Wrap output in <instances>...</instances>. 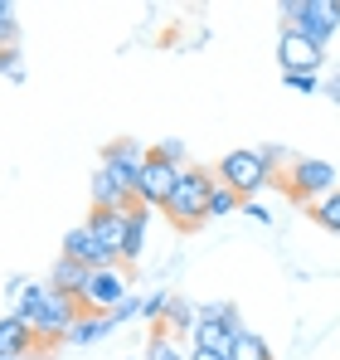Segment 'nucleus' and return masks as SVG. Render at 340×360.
Instances as JSON below:
<instances>
[{"mask_svg":"<svg viewBox=\"0 0 340 360\" xmlns=\"http://www.w3.org/2000/svg\"><path fill=\"white\" fill-rule=\"evenodd\" d=\"M107 316H112V326L131 321V316H141V297H136V292H131V297H122V302L112 307V311H107Z\"/></svg>","mask_w":340,"mask_h":360,"instance_id":"a878e982","label":"nucleus"},{"mask_svg":"<svg viewBox=\"0 0 340 360\" xmlns=\"http://www.w3.org/2000/svg\"><path fill=\"white\" fill-rule=\"evenodd\" d=\"M88 273H93V268H83V263H73V258H63V253H58L54 268H49V288H54V292H63V297H83Z\"/></svg>","mask_w":340,"mask_h":360,"instance_id":"2eb2a0df","label":"nucleus"},{"mask_svg":"<svg viewBox=\"0 0 340 360\" xmlns=\"http://www.w3.org/2000/svg\"><path fill=\"white\" fill-rule=\"evenodd\" d=\"M161 161H170V166H185V141H175V136H166V141H156L151 146Z\"/></svg>","mask_w":340,"mask_h":360,"instance_id":"b1692460","label":"nucleus"},{"mask_svg":"<svg viewBox=\"0 0 340 360\" xmlns=\"http://www.w3.org/2000/svg\"><path fill=\"white\" fill-rule=\"evenodd\" d=\"M277 63H282V73H316L326 63V49L311 44L301 30H282L277 34Z\"/></svg>","mask_w":340,"mask_h":360,"instance_id":"9d476101","label":"nucleus"},{"mask_svg":"<svg viewBox=\"0 0 340 360\" xmlns=\"http://www.w3.org/2000/svg\"><path fill=\"white\" fill-rule=\"evenodd\" d=\"M311 219H316L326 234H340V190H331L326 200H316V205H311Z\"/></svg>","mask_w":340,"mask_h":360,"instance_id":"412c9836","label":"nucleus"},{"mask_svg":"<svg viewBox=\"0 0 340 360\" xmlns=\"http://www.w3.org/2000/svg\"><path fill=\"white\" fill-rule=\"evenodd\" d=\"M88 195H93V210H131V195H122L117 190V180L98 166L93 180H88Z\"/></svg>","mask_w":340,"mask_h":360,"instance_id":"a211bd4d","label":"nucleus"},{"mask_svg":"<svg viewBox=\"0 0 340 360\" xmlns=\"http://www.w3.org/2000/svg\"><path fill=\"white\" fill-rule=\"evenodd\" d=\"M238 210H243V200H238L228 185L214 180V190H209V219H228V214H238Z\"/></svg>","mask_w":340,"mask_h":360,"instance_id":"4be33fe9","label":"nucleus"},{"mask_svg":"<svg viewBox=\"0 0 340 360\" xmlns=\"http://www.w3.org/2000/svg\"><path fill=\"white\" fill-rule=\"evenodd\" d=\"M228 360H273V346H268L258 331H248V326H243V331L228 341Z\"/></svg>","mask_w":340,"mask_h":360,"instance_id":"6ab92c4d","label":"nucleus"},{"mask_svg":"<svg viewBox=\"0 0 340 360\" xmlns=\"http://www.w3.org/2000/svg\"><path fill=\"white\" fill-rule=\"evenodd\" d=\"M209 190H214V176H209L204 166H185L175 195L166 200V219L175 229H185V234L200 229V224L209 219Z\"/></svg>","mask_w":340,"mask_h":360,"instance_id":"f03ea898","label":"nucleus"},{"mask_svg":"<svg viewBox=\"0 0 340 360\" xmlns=\"http://www.w3.org/2000/svg\"><path fill=\"white\" fill-rule=\"evenodd\" d=\"M214 180L228 185L238 200H258L268 185H277V176L268 171V161L258 156V146H243V151H228L224 161L214 166Z\"/></svg>","mask_w":340,"mask_h":360,"instance_id":"7ed1b4c3","label":"nucleus"},{"mask_svg":"<svg viewBox=\"0 0 340 360\" xmlns=\"http://www.w3.org/2000/svg\"><path fill=\"white\" fill-rule=\"evenodd\" d=\"M296 205H316L336 190V166L321 156H292L287 161V180H277Z\"/></svg>","mask_w":340,"mask_h":360,"instance_id":"39448f33","label":"nucleus"},{"mask_svg":"<svg viewBox=\"0 0 340 360\" xmlns=\"http://www.w3.org/2000/svg\"><path fill=\"white\" fill-rule=\"evenodd\" d=\"M5 20H15V5H5V0H0V25H5Z\"/></svg>","mask_w":340,"mask_h":360,"instance_id":"473e14b6","label":"nucleus"},{"mask_svg":"<svg viewBox=\"0 0 340 360\" xmlns=\"http://www.w3.org/2000/svg\"><path fill=\"white\" fill-rule=\"evenodd\" d=\"M282 83L292 93H321V78L316 73H282Z\"/></svg>","mask_w":340,"mask_h":360,"instance_id":"bb28decb","label":"nucleus"},{"mask_svg":"<svg viewBox=\"0 0 340 360\" xmlns=\"http://www.w3.org/2000/svg\"><path fill=\"white\" fill-rule=\"evenodd\" d=\"M190 360H228V351H200V346H195V351H190Z\"/></svg>","mask_w":340,"mask_h":360,"instance_id":"2f4dec72","label":"nucleus"},{"mask_svg":"<svg viewBox=\"0 0 340 360\" xmlns=\"http://www.w3.org/2000/svg\"><path fill=\"white\" fill-rule=\"evenodd\" d=\"M10 316H20V321L39 336V346H58V341H63V331L83 316V302L54 292L49 283H30V292H25V297L10 302Z\"/></svg>","mask_w":340,"mask_h":360,"instance_id":"f257e3e1","label":"nucleus"},{"mask_svg":"<svg viewBox=\"0 0 340 360\" xmlns=\"http://www.w3.org/2000/svg\"><path fill=\"white\" fill-rule=\"evenodd\" d=\"M180 171H185V166H170L156 151H146L141 180H136V200H141L146 210H166V200L175 195V185H180Z\"/></svg>","mask_w":340,"mask_h":360,"instance_id":"6e6552de","label":"nucleus"},{"mask_svg":"<svg viewBox=\"0 0 340 360\" xmlns=\"http://www.w3.org/2000/svg\"><path fill=\"white\" fill-rule=\"evenodd\" d=\"M146 224H151V210L141 200H131L126 210V243H122V263H136L146 253Z\"/></svg>","mask_w":340,"mask_h":360,"instance_id":"f3484780","label":"nucleus"},{"mask_svg":"<svg viewBox=\"0 0 340 360\" xmlns=\"http://www.w3.org/2000/svg\"><path fill=\"white\" fill-rule=\"evenodd\" d=\"M83 224H88V229L98 234V243H103L117 263H122V243H126V210H93Z\"/></svg>","mask_w":340,"mask_h":360,"instance_id":"f8f14e48","label":"nucleus"},{"mask_svg":"<svg viewBox=\"0 0 340 360\" xmlns=\"http://www.w3.org/2000/svg\"><path fill=\"white\" fill-rule=\"evenodd\" d=\"M238 214H248V219H253V224H263V229H268V224L277 219V214H273V210H268L263 200H243V210H238Z\"/></svg>","mask_w":340,"mask_h":360,"instance_id":"cd10ccee","label":"nucleus"},{"mask_svg":"<svg viewBox=\"0 0 340 360\" xmlns=\"http://www.w3.org/2000/svg\"><path fill=\"white\" fill-rule=\"evenodd\" d=\"M39 351V336L20 321V316H0V356H20V360H30Z\"/></svg>","mask_w":340,"mask_h":360,"instance_id":"4468645a","label":"nucleus"},{"mask_svg":"<svg viewBox=\"0 0 340 360\" xmlns=\"http://www.w3.org/2000/svg\"><path fill=\"white\" fill-rule=\"evenodd\" d=\"M122 297H131V283H126V268L112 263V268H93L88 273V288H83V311H112Z\"/></svg>","mask_w":340,"mask_h":360,"instance_id":"1a4fd4ad","label":"nucleus"},{"mask_svg":"<svg viewBox=\"0 0 340 360\" xmlns=\"http://www.w3.org/2000/svg\"><path fill=\"white\" fill-rule=\"evenodd\" d=\"M277 15H282V30H301L321 49L336 39V30H340V0H282Z\"/></svg>","mask_w":340,"mask_h":360,"instance_id":"20e7f679","label":"nucleus"},{"mask_svg":"<svg viewBox=\"0 0 340 360\" xmlns=\"http://www.w3.org/2000/svg\"><path fill=\"white\" fill-rule=\"evenodd\" d=\"M0 73H5V78H15V83L25 78V63H20V44H5V49H0Z\"/></svg>","mask_w":340,"mask_h":360,"instance_id":"5701e85b","label":"nucleus"},{"mask_svg":"<svg viewBox=\"0 0 340 360\" xmlns=\"http://www.w3.org/2000/svg\"><path fill=\"white\" fill-rule=\"evenodd\" d=\"M0 360H20V356H0Z\"/></svg>","mask_w":340,"mask_h":360,"instance_id":"72a5a7b5","label":"nucleus"},{"mask_svg":"<svg viewBox=\"0 0 340 360\" xmlns=\"http://www.w3.org/2000/svg\"><path fill=\"white\" fill-rule=\"evenodd\" d=\"M166 302H170V292H151V297H141V316L156 326V321L166 316Z\"/></svg>","mask_w":340,"mask_h":360,"instance_id":"393cba45","label":"nucleus"},{"mask_svg":"<svg viewBox=\"0 0 340 360\" xmlns=\"http://www.w3.org/2000/svg\"><path fill=\"white\" fill-rule=\"evenodd\" d=\"M195 316H200V311H195V302H190V297H180V292H170L166 316H161L156 326H161V331H170L175 341H190V331H195Z\"/></svg>","mask_w":340,"mask_h":360,"instance_id":"dca6fc26","label":"nucleus"},{"mask_svg":"<svg viewBox=\"0 0 340 360\" xmlns=\"http://www.w3.org/2000/svg\"><path fill=\"white\" fill-rule=\"evenodd\" d=\"M141 161H146L141 141H136V136H117V141H107V146H103V161H98V166L117 180V190H122V195H131V200H136Z\"/></svg>","mask_w":340,"mask_h":360,"instance_id":"0eeeda50","label":"nucleus"},{"mask_svg":"<svg viewBox=\"0 0 340 360\" xmlns=\"http://www.w3.org/2000/svg\"><path fill=\"white\" fill-rule=\"evenodd\" d=\"M63 258H73V263H83V268H112L117 258L98 243V234L88 229V224H78V229H68L63 234Z\"/></svg>","mask_w":340,"mask_h":360,"instance_id":"9b49d317","label":"nucleus"},{"mask_svg":"<svg viewBox=\"0 0 340 360\" xmlns=\"http://www.w3.org/2000/svg\"><path fill=\"white\" fill-rule=\"evenodd\" d=\"M146 360H190V351H180V341L161 331V326H151V341H146Z\"/></svg>","mask_w":340,"mask_h":360,"instance_id":"aec40b11","label":"nucleus"},{"mask_svg":"<svg viewBox=\"0 0 340 360\" xmlns=\"http://www.w3.org/2000/svg\"><path fill=\"white\" fill-rule=\"evenodd\" d=\"M258 156L268 161V171H273V176H277V166L287 161V151H282V146H258Z\"/></svg>","mask_w":340,"mask_h":360,"instance_id":"c85d7f7f","label":"nucleus"},{"mask_svg":"<svg viewBox=\"0 0 340 360\" xmlns=\"http://www.w3.org/2000/svg\"><path fill=\"white\" fill-rule=\"evenodd\" d=\"M117 326H112V316L107 311H83L68 331H63V346H98V341H107Z\"/></svg>","mask_w":340,"mask_h":360,"instance_id":"ddd939ff","label":"nucleus"},{"mask_svg":"<svg viewBox=\"0 0 340 360\" xmlns=\"http://www.w3.org/2000/svg\"><path fill=\"white\" fill-rule=\"evenodd\" d=\"M195 311L200 316H195V331H190V351L195 346L200 351H228V341L243 331V316H238L233 302H204Z\"/></svg>","mask_w":340,"mask_h":360,"instance_id":"423d86ee","label":"nucleus"},{"mask_svg":"<svg viewBox=\"0 0 340 360\" xmlns=\"http://www.w3.org/2000/svg\"><path fill=\"white\" fill-rule=\"evenodd\" d=\"M321 93H326V98H331V103H340V73H331V78H326V83H321Z\"/></svg>","mask_w":340,"mask_h":360,"instance_id":"7c9ffc66","label":"nucleus"},{"mask_svg":"<svg viewBox=\"0 0 340 360\" xmlns=\"http://www.w3.org/2000/svg\"><path fill=\"white\" fill-rule=\"evenodd\" d=\"M25 292H30V278H10V283H5V297L10 302H20Z\"/></svg>","mask_w":340,"mask_h":360,"instance_id":"c756f323","label":"nucleus"}]
</instances>
